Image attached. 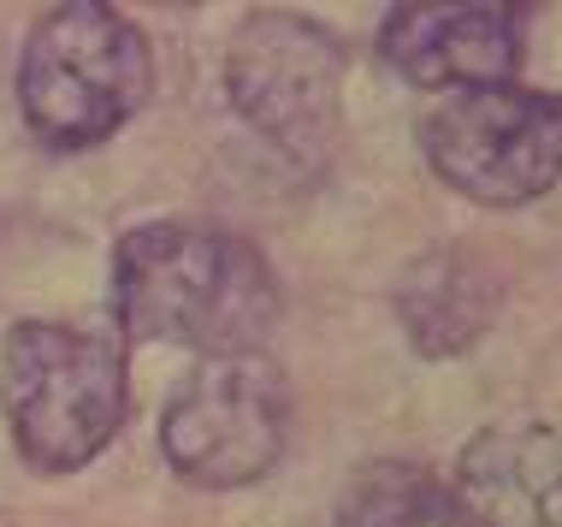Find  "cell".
<instances>
[{
	"label": "cell",
	"mask_w": 562,
	"mask_h": 527,
	"mask_svg": "<svg viewBox=\"0 0 562 527\" xmlns=\"http://www.w3.org/2000/svg\"><path fill=\"white\" fill-rule=\"evenodd\" d=\"M379 59L415 89H497L521 71V7H391Z\"/></svg>",
	"instance_id": "obj_7"
},
{
	"label": "cell",
	"mask_w": 562,
	"mask_h": 527,
	"mask_svg": "<svg viewBox=\"0 0 562 527\" xmlns=\"http://www.w3.org/2000/svg\"><path fill=\"white\" fill-rule=\"evenodd\" d=\"M125 410L131 368L113 333L66 321H19L0 344V415L30 469H89L125 427Z\"/></svg>",
	"instance_id": "obj_2"
},
{
	"label": "cell",
	"mask_w": 562,
	"mask_h": 527,
	"mask_svg": "<svg viewBox=\"0 0 562 527\" xmlns=\"http://www.w3.org/2000/svg\"><path fill=\"white\" fill-rule=\"evenodd\" d=\"M492 309H497L492 279H485V267L462 244L427 249L397 284L403 333L420 356H432V361L462 356L468 344L492 326Z\"/></svg>",
	"instance_id": "obj_9"
},
{
	"label": "cell",
	"mask_w": 562,
	"mask_h": 527,
	"mask_svg": "<svg viewBox=\"0 0 562 527\" xmlns=\"http://www.w3.org/2000/svg\"><path fill=\"white\" fill-rule=\"evenodd\" d=\"M291 439V380L267 350L202 356L160 415V450L178 480L207 492L255 486Z\"/></svg>",
	"instance_id": "obj_4"
},
{
	"label": "cell",
	"mask_w": 562,
	"mask_h": 527,
	"mask_svg": "<svg viewBox=\"0 0 562 527\" xmlns=\"http://www.w3.org/2000/svg\"><path fill=\"white\" fill-rule=\"evenodd\" d=\"M113 321L125 338L184 344L195 356L261 350L279 326V279L237 232L148 220L113 244Z\"/></svg>",
	"instance_id": "obj_1"
},
{
	"label": "cell",
	"mask_w": 562,
	"mask_h": 527,
	"mask_svg": "<svg viewBox=\"0 0 562 527\" xmlns=\"http://www.w3.org/2000/svg\"><path fill=\"white\" fill-rule=\"evenodd\" d=\"M338 527H474V516L432 469L379 457L344 480Z\"/></svg>",
	"instance_id": "obj_10"
},
{
	"label": "cell",
	"mask_w": 562,
	"mask_h": 527,
	"mask_svg": "<svg viewBox=\"0 0 562 527\" xmlns=\"http://www.w3.org/2000/svg\"><path fill=\"white\" fill-rule=\"evenodd\" d=\"M420 155L468 202L521 208L562 184V96L521 83L445 96L420 119Z\"/></svg>",
	"instance_id": "obj_5"
},
{
	"label": "cell",
	"mask_w": 562,
	"mask_h": 527,
	"mask_svg": "<svg viewBox=\"0 0 562 527\" xmlns=\"http://www.w3.org/2000/svg\"><path fill=\"white\" fill-rule=\"evenodd\" d=\"M450 492L474 527H562V427H485L468 439Z\"/></svg>",
	"instance_id": "obj_8"
},
{
	"label": "cell",
	"mask_w": 562,
	"mask_h": 527,
	"mask_svg": "<svg viewBox=\"0 0 562 527\" xmlns=\"http://www.w3.org/2000/svg\"><path fill=\"white\" fill-rule=\"evenodd\" d=\"M155 89V54L125 12L101 0H66L42 12L19 59L24 125L48 148H95L143 113Z\"/></svg>",
	"instance_id": "obj_3"
},
{
	"label": "cell",
	"mask_w": 562,
	"mask_h": 527,
	"mask_svg": "<svg viewBox=\"0 0 562 527\" xmlns=\"http://www.w3.org/2000/svg\"><path fill=\"white\" fill-rule=\"evenodd\" d=\"M225 96L284 160H326L344 113V48L296 12H249L225 42Z\"/></svg>",
	"instance_id": "obj_6"
}]
</instances>
